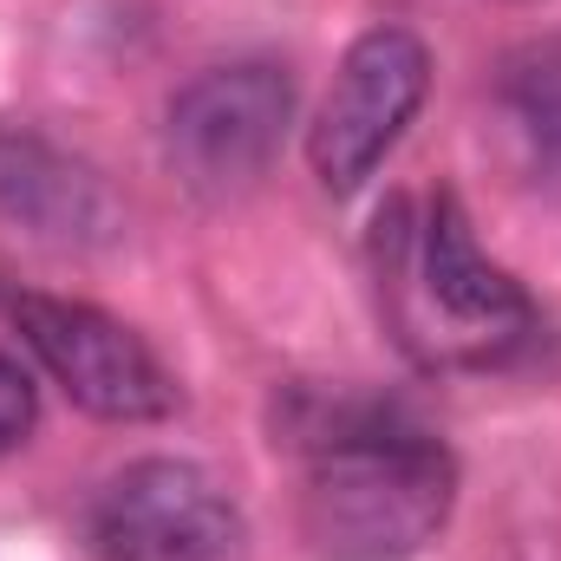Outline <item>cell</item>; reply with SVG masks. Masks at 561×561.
Instances as JSON below:
<instances>
[{
    "label": "cell",
    "instance_id": "6da1fadb",
    "mask_svg": "<svg viewBox=\"0 0 561 561\" xmlns=\"http://www.w3.org/2000/svg\"><path fill=\"white\" fill-rule=\"evenodd\" d=\"M275 444L300 457V529L320 561H405L450 523L457 463L392 399L294 392Z\"/></svg>",
    "mask_w": 561,
    "mask_h": 561
},
{
    "label": "cell",
    "instance_id": "7a4b0ae2",
    "mask_svg": "<svg viewBox=\"0 0 561 561\" xmlns=\"http://www.w3.org/2000/svg\"><path fill=\"white\" fill-rule=\"evenodd\" d=\"M373 275L392 340L424 373H490L529 353V340L542 333L536 300L477 249L470 216L450 190L424 203L399 196L379 209Z\"/></svg>",
    "mask_w": 561,
    "mask_h": 561
},
{
    "label": "cell",
    "instance_id": "3957f363",
    "mask_svg": "<svg viewBox=\"0 0 561 561\" xmlns=\"http://www.w3.org/2000/svg\"><path fill=\"white\" fill-rule=\"evenodd\" d=\"M287 125H294V79L280 66L268 59L209 66L170 99L163 150L190 196L236 203L275 170Z\"/></svg>",
    "mask_w": 561,
    "mask_h": 561
},
{
    "label": "cell",
    "instance_id": "277c9868",
    "mask_svg": "<svg viewBox=\"0 0 561 561\" xmlns=\"http://www.w3.org/2000/svg\"><path fill=\"white\" fill-rule=\"evenodd\" d=\"M13 320L53 386L105 424H157L183 405L170 366L144 346L125 320H112L92 300H53V294H20Z\"/></svg>",
    "mask_w": 561,
    "mask_h": 561
},
{
    "label": "cell",
    "instance_id": "5b68a950",
    "mask_svg": "<svg viewBox=\"0 0 561 561\" xmlns=\"http://www.w3.org/2000/svg\"><path fill=\"white\" fill-rule=\"evenodd\" d=\"M424 92H431V53H424L419 33H405V26L359 33L333 72V92L320 99L313 131H307L313 176L333 196H353L386 163V150L405 138Z\"/></svg>",
    "mask_w": 561,
    "mask_h": 561
},
{
    "label": "cell",
    "instance_id": "8992f818",
    "mask_svg": "<svg viewBox=\"0 0 561 561\" xmlns=\"http://www.w3.org/2000/svg\"><path fill=\"white\" fill-rule=\"evenodd\" d=\"M92 549L99 561H242L249 529L209 470L183 457H144L99 490Z\"/></svg>",
    "mask_w": 561,
    "mask_h": 561
},
{
    "label": "cell",
    "instance_id": "52a82bcc",
    "mask_svg": "<svg viewBox=\"0 0 561 561\" xmlns=\"http://www.w3.org/2000/svg\"><path fill=\"white\" fill-rule=\"evenodd\" d=\"M0 216L46 249H112L125 236L112 183L85 157L13 118H0Z\"/></svg>",
    "mask_w": 561,
    "mask_h": 561
},
{
    "label": "cell",
    "instance_id": "ba28073f",
    "mask_svg": "<svg viewBox=\"0 0 561 561\" xmlns=\"http://www.w3.org/2000/svg\"><path fill=\"white\" fill-rule=\"evenodd\" d=\"M496 105L536 183H561V39H529L496 72Z\"/></svg>",
    "mask_w": 561,
    "mask_h": 561
},
{
    "label": "cell",
    "instance_id": "9c48e42d",
    "mask_svg": "<svg viewBox=\"0 0 561 561\" xmlns=\"http://www.w3.org/2000/svg\"><path fill=\"white\" fill-rule=\"evenodd\" d=\"M33 412H39V399H33V379H26V366L0 353V450L26 444V431H33Z\"/></svg>",
    "mask_w": 561,
    "mask_h": 561
}]
</instances>
